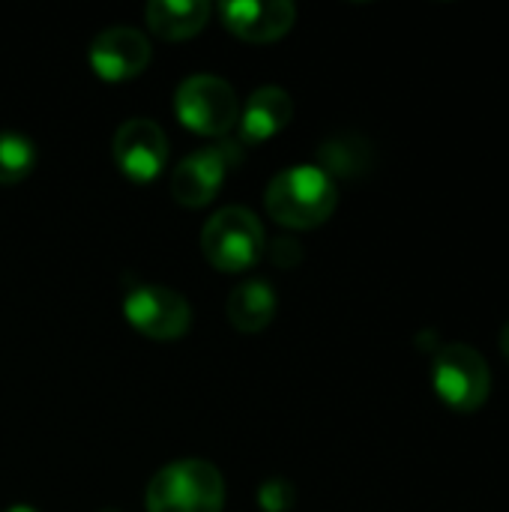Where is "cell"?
I'll list each match as a JSON object with an SVG mask.
<instances>
[{
	"instance_id": "obj_1",
	"label": "cell",
	"mask_w": 509,
	"mask_h": 512,
	"mask_svg": "<svg viewBox=\"0 0 509 512\" xmlns=\"http://www.w3.org/2000/svg\"><path fill=\"white\" fill-rule=\"evenodd\" d=\"M336 201H339L336 180L324 174L318 165H291L279 171L264 192L267 213L279 225L297 231L324 225L333 216Z\"/></svg>"
},
{
	"instance_id": "obj_2",
	"label": "cell",
	"mask_w": 509,
	"mask_h": 512,
	"mask_svg": "<svg viewBox=\"0 0 509 512\" xmlns=\"http://www.w3.org/2000/svg\"><path fill=\"white\" fill-rule=\"evenodd\" d=\"M144 501L147 512H222L225 480L204 459H180L150 480Z\"/></svg>"
},
{
	"instance_id": "obj_3",
	"label": "cell",
	"mask_w": 509,
	"mask_h": 512,
	"mask_svg": "<svg viewBox=\"0 0 509 512\" xmlns=\"http://www.w3.org/2000/svg\"><path fill=\"white\" fill-rule=\"evenodd\" d=\"M204 258L222 273H240L264 258L267 237L261 219L246 207H222L201 231Z\"/></svg>"
},
{
	"instance_id": "obj_4",
	"label": "cell",
	"mask_w": 509,
	"mask_h": 512,
	"mask_svg": "<svg viewBox=\"0 0 509 512\" xmlns=\"http://www.w3.org/2000/svg\"><path fill=\"white\" fill-rule=\"evenodd\" d=\"M432 384L438 399L462 414H474L486 405L492 393V372L483 354L471 345L453 342L435 354Z\"/></svg>"
},
{
	"instance_id": "obj_5",
	"label": "cell",
	"mask_w": 509,
	"mask_h": 512,
	"mask_svg": "<svg viewBox=\"0 0 509 512\" xmlns=\"http://www.w3.org/2000/svg\"><path fill=\"white\" fill-rule=\"evenodd\" d=\"M174 111L180 123L198 135H225L240 120V99L225 78L201 72L177 87Z\"/></svg>"
},
{
	"instance_id": "obj_6",
	"label": "cell",
	"mask_w": 509,
	"mask_h": 512,
	"mask_svg": "<svg viewBox=\"0 0 509 512\" xmlns=\"http://www.w3.org/2000/svg\"><path fill=\"white\" fill-rule=\"evenodd\" d=\"M126 321L147 339L174 342L192 324V309L186 297L168 285H135L123 297Z\"/></svg>"
},
{
	"instance_id": "obj_7",
	"label": "cell",
	"mask_w": 509,
	"mask_h": 512,
	"mask_svg": "<svg viewBox=\"0 0 509 512\" xmlns=\"http://www.w3.org/2000/svg\"><path fill=\"white\" fill-rule=\"evenodd\" d=\"M240 162V144L222 141L189 153L171 174V198L183 207H204L222 189L228 171Z\"/></svg>"
},
{
	"instance_id": "obj_8",
	"label": "cell",
	"mask_w": 509,
	"mask_h": 512,
	"mask_svg": "<svg viewBox=\"0 0 509 512\" xmlns=\"http://www.w3.org/2000/svg\"><path fill=\"white\" fill-rule=\"evenodd\" d=\"M111 153H114L117 168L129 180L147 183V180H156L168 162V138L156 120L132 117V120L117 126L114 141H111Z\"/></svg>"
},
{
	"instance_id": "obj_9",
	"label": "cell",
	"mask_w": 509,
	"mask_h": 512,
	"mask_svg": "<svg viewBox=\"0 0 509 512\" xmlns=\"http://www.w3.org/2000/svg\"><path fill=\"white\" fill-rule=\"evenodd\" d=\"M150 57L153 51H150L147 36L129 24L105 27L90 45V66L105 81H129L141 75Z\"/></svg>"
},
{
	"instance_id": "obj_10",
	"label": "cell",
	"mask_w": 509,
	"mask_h": 512,
	"mask_svg": "<svg viewBox=\"0 0 509 512\" xmlns=\"http://www.w3.org/2000/svg\"><path fill=\"white\" fill-rule=\"evenodd\" d=\"M225 27L246 42H273L294 27L297 6L291 0H231L219 6Z\"/></svg>"
},
{
	"instance_id": "obj_11",
	"label": "cell",
	"mask_w": 509,
	"mask_h": 512,
	"mask_svg": "<svg viewBox=\"0 0 509 512\" xmlns=\"http://www.w3.org/2000/svg\"><path fill=\"white\" fill-rule=\"evenodd\" d=\"M294 117V99L288 90L276 87V84H267V87H258L246 105H243V114H240V144H261L267 138H273L276 132H282Z\"/></svg>"
},
{
	"instance_id": "obj_12",
	"label": "cell",
	"mask_w": 509,
	"mask_h": 512,
	"mask_svg": "<svg viewBox=\"0 0 509 512\" xmlns=\"http://www.w3.org/2000/svg\"><path fill=\"white\" fill-rule=\"evenodd\" d=\"M210 18V3L207 0H153L144 6V21L147 27L171 42L189 39L204 30Z\"/></svg>"
},
{
	"instance_id": "obj_13",
	"label": "cell",
	"mask_w": 509,
	"mask_h": 512,
	"mask_svg": "<svg viewBox=\"0 0 509 512\" xmlns=\"http://www.w3.org/2000/svg\"><path fill=\"white\" fill-rule=\"evenodd\" d=\"M276 309H279L276 291L264 279H249V282L237 285L228 294V303H225L228 321L240 333H261V330H267L270 321L276 318Z\"/></svg>"
},
{
	"instance_id": "obj_14",
	"label": "cell",
	"mask_w": 509,
	"mask_h": 512,
	"mask_svg": "<svg viewBox=\"0 0 509 512\" xmlns=\"http://www.w3.org/2000/svg\"><path fill=\"white\" fill-rule=\"evenodd\" d=\"M321 171L330 177H357L372 165V147L357 135H336L318 150Z\"/></svg>"
},
{
	"instance_id": "obj_15",
	"label": "cell",
	"mask_w": 509,
	"mask_h": 512,
	"mask_svg": "<svg viewBox=\"0 0 509 512\" xmlns=\"http://www.w3.org/2000/svg\"><path fill=\"white\" fill-rule=\"evenodd\" d=\"M36 165V147L18 132H0V186L21 183Z\"/></svg>"
},
{
	"instance_id": "obj_16",
	"label": "cell",
	"mask_w": 509,
	"mask_h": 512,
	"mask_svg": "<svg viewBox=\"0 0 509 512\" xmlns=\"http://www.w3.org/2000/svg\"><path fill=\"white\" fill-rule=\"evenodd\" d=\"M258 507L264 512H285L294 507V486L285 477H270L258 486Z\"/></svg>"
},
{
	"instance_id": "obj_17",
	"label": "cell",
	"mask_w": 509,
	"mask_h": 512,
	"mask_svg": "<svg viewBox=\"0 0 509 512\" xmlns=\"http://www.w3.org/2000/svg\"><path fill=\"white\" fill-rule=\"evenodd\" d=\"M264 252L273 258L276 267H297L303 261V246L294 237H273Z\"/></svg>"
},
{
	"instance_id": "obj_18",
	"label": "cell",
	"mask_w": 509,
	"mask_h": 512,
	"mask_svg": "<svg viewBox=\"0 0 509 512\" xmlns=\"http://www.w3.org/2000/svg\"><path fill=\"white\" fill-rule=\"evenodd\" d=\"M501 351H504V357L509 360V324L501 330Z\"/></svg>"
},
{
	"instance_id": "obj_19",
	"label": "cell",
	"mask_w": 509,
	"mask_h": 512,
	"mask_svg": "<svg viewBox=\"0 0 509 512\" xmlns=\"http://www.w3.org/2000/svg\"><path fill=\"white\" fill-rule=\"evenodd\" d=\"M6 512H39V510H33L30 504H12Z\"/></svg>"
},
{
	"instance_id": "obj_20",
	"label": "cell",
	"mask_w": 509,
	"mask_h": 512,
	"mask_svg": "<svg viewBox=\"0 0 509 512\" xmlns=\"http://www.w3.org/2000/svg\"><path fill=\"white\" fill-rule=\"evenodd\" d=\"M99 512H123V510H117V507H105V510H99Z\"/></svg>"
}]
</instances>
